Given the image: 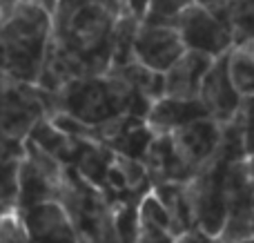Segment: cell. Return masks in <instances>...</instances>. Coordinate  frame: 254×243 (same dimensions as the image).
Here are the masks:
<instances>
[{
  "instance_id": "cell-2",
  "label": "cell",
  "mask_w": 254,
  "mask_h": 243,
  "mask_svg": "<svg viewBox=\"0 0 254 243\" xmlns=\"http://www.w3.org/2000/svg\"><path fill=\"white\" fill-rule=\"evenodd\" d=\"M54 36V13L31 0H18L0 25V71L36 85Z\"/></svg>"
},
{
  "instance_id": "cell-16",
  "label": "cell",
  "mask_w": 254,
  "mask_h": 243,
  "mask_svg": "<svg viewBox=\"0 0 254 243\" xmlns=\"http://www.w3.org/2000/svg\"><path fill=\"white\" fill-rule=\"evenodd\" d=\"M234 45L254 40V0H232L228 9Z\"/></svg>"
},
{
  "instance_id": "cell-6",
  "label": "cell",
  "mask_w": 254,
  "mask_h": 243,
  "mask_svg": "<svg viewBox=\"0 0 254 243\" xmlns=\"http://www.w3.org/2000/svg\"><path fill=\"white\" fill-rule=\"evenodd\" d=\"M246 98L237 89L232 76H230L228 67V54L219 56L212 62L210 71H207L205 80L201 87V103L205 105L207 114L221 125H228L239 116Z\"/></svg>"
},
{
  "instance_id": "cell-28",
  "label": "cell",
  "mask_w": 254,
  "mask_h": 243,
  "mask_svg": "<svg viewBox=\"0 0 254 243\" xmlns=\"http://www.w3.org/2000/svg\"><path fill=\"white\" fill-rule=\"evenodd\" d=\"M252 235H254V212H252Z\"/></svg>"
},
{
  "instance_id": "cell-19",
  "label": "cell",
  "mask_w": 254,
  "mask_h": 243,
  "mask_svg": "<svg viewBox=\"0 0 254 243\" xmlns=\"http://www.w3.org/2000/svg\"><path fill=\"white\" fill-rule=\"evenodd\" d=\"M0 243H29L25 223L18 210L0 214Z\"/></svg>"
},
{
  "instance_id": "cell-14",
  "label": "cell",
  "mask_w": 254,
  "mask_h": 243,
  "mask_svg": "<svg viewBox=\"0 0 254 243\" xmlns=\"http://www.w3.org/2000/svg\"><path fill=\"white\" fill-rule=\"evenodd\" d=\"M228 67L243 98L254 96V40L234 45L228 52Z\"/></svg>"
},
{
  "instance_id": "cell-8",
  "label": "cell",
  "mask_w": 254,
  "mask_h": 243,
  "mask_svg": "<svg viewBox=\"0 0 254 243\" xmlns=\"http://www.w3.org/2000/svg\"><path fill=\"white\" fill-rule=\"evenodd\" d=\"M29 243H83L69 212L61 201L34 205L20 212Z\"/></svg>"
},
{
  "instance_id": "cell-22",
  "label": "cell",
  "mask_w": 254,
  "mask_h": 243,
  "mask_svg": "<svg viewBox=\"0 0 254 243\" xmlns=\"http://www.w3.org/2000/svg\"><path fill=\"white\" fill-rule=\"evenodd\" d=\"M176 243H221V241L216 237L203 232L201 228H194V230H188L181 237H176Z\"/></svg>"
},
{
  "instance_id": "cell-15",
  "label": "cell",
  "mask_w": 254,
  "mask_h": 243,
  "mask_svg": "<svg viewBox=\"0 0 254 243\" xmlns=\"http://www.w3.org/2000/svg\"><path fill=\"white\" fill-rule=\"evenodd\" d=\"M22 159H25V156H22ZM22 159H2L0 161V214L11 212L18 205Z\"/></svg>"
},
{
  "instance_id": "cell-9",
  "label": "cell",
  "mask_w": 254,
  "mask_h": 243,
  "mask_svg": "<svg viewBox=\"0 0 254 243\" xmlns=\"http://www.w3.org/2000/svg\"><path fill=\"white\" fill-rule=\"evenodd\" d=\"M207 116L210 114L201 103V98L185 101V98L163 96L152 103L147 116H145V123L149 125V129L156 136H167V134H174L176 129L185 127V125L194 123L198 119H207Z\"/></svg>"
},
{
  "instance_id": "cell-11",
  "label": "cell",
  "mask_w": 254,
  "mask_h": 243,
  "mask_svg": "<svg viewBox=\"0 0 254 243\" xmlns=\"http://www.w3.org/2000/svg\"><path fill=\"white\" fill-rule=\"evenodd\" d=\"M143 163L147 168L154 185H161V183H190L196 177V172L176 152L170 134L154 138Z\"/></svg>"
},
{
  "instance_id": "cell-1",
  "label": "cell",
  "mask_w": 254,
  "mask_h": 243,
  "mask_svg": "<svg viewBox=\"0 0 254 243\" xmlns=\"http://www.w3.org/2000/svg\"><path fill=\"white\" fill-rule=\"evenodd\" d=\"M47 105L49 114L65 112L87 125L103 127L123 116L145 119L152 107V101L136 92L123 78L107 71L103 76L76 78L67 83L58 94H47Z\"/></svg>"
},
{
  "instance_id": "cell-20",
  "label": "cell",
  "mask_w": 254,
  "mask_h": 243,
  "mask_svg": "<svg viewBox=\"0 0 254 243\" xmlns=\"http://www.w3.org/2000/svg\"><path fill=\"white\" fill-rule=\"evenodd\" d=\"M243 125V141H246V154L248 159L254 156V96L243 101V107L239 112Z\"/></svg>"
},
{
  "instance_id": "cell-7",
  "label": "cell",
  "mask_w": 254,
  "mask_h": 243,
  "mask_svg": "<svg viewBox=\"0 0 254 243\" xmlns=\"http://www.w3.org/2000/svg\"><path fill=\"white\" fill-rule=\"evenodd\" d=\"M170 136L181 159L194 172H198L219 154L221 141H223V125L207 116V119H198L185 127L176 129Z\"/></svg>"
},
{
  "instance_id": "cell-12",
  "label": "cell",
  "mask_w": 254,
  "mask_h": 243,
  "mask_svg": "<svg viewBox=\"0 0 254 243\" xmlns=\"http://www.w3.org/2000/svg\"><path fill=\"white\" fill-rule=\"evenodd\" d=\"M61 199V187L45 177L29 159H22L20 165V190H18V212L34 208V205L47 203V201H58Z\"/></svg>"
},
{
  "instance_id": "cell-17",
  "label": "cell",
  "mask_w": 254,
  "mask_h": 243,
  "mask_svg": "<svg viewBox=\"0 0 254 243\" xmlns=\"http://www.w3.org/2000/svg\"><path fill=\"white\" fill-rule=\"evenodd\" d=\"M190 4H194V0H149L147 16H145L143 22H147V25L176 27L181 13H183Z\"/></svg>"
},
{
  "instance_id": "cell-25",
  "label": "cell",
  "mask_w": 254,
  "mask_h": 243,
  "mask_svg": "<svg viewBox=\"0 0 254 243\" xmlns=\"http://www.w3.org/2000/svg\"><path fill=\"white\" fill-rule=\"evenodd\" d=\"M16 2H18V0H0V9H4V11H7V9H11Z\"/></svg>"
},
{
  "instance_id": "cell-10",
  "label": "cell",
  "mask_w": 254,
  "mask_h": 243,
  "mask_svg": "<svg viewBox=\"0 0 254 243\" xmlns=\"http://www.w3.org/2000/svg\"><path fill=\"white\" fill-rule=\"evenodd\" d=\"M216 58L198 52H185L174 67L165 71V96L196 101L201 98V87Z\"/></svg>"
},
{
  "instance_id": "cell-23",
  "label": "cell",
  "mask_w": 254,
  "mask_h": 243,
  "mask_svg": "<svg viewBox=\"0 0 254 243\" xmlns=\"http://www.w3.org/2000/svg\"><path fill=\"white\" fill-rule=\"evenodd\" d=\"M194 2L210 9V11H214V13L228 16V9H230V4H232V0H194Z\"/></svg>"
},
{
  "instance_id": "cell-18",
  "label": "cell",
  "mask_w": 254,
  "mask_h": 243,
  "mask_svg": "<svg viewBox=\"0 0 254 243\" xmlns=\"http://www.w3.org/2000/svg\"><path fill=\"white\" fill-rule=\"evenodd\" d=\"M138 217H140V221L152 223V226H158V228H163V230H167V232L174 235V221H172V214L167 212V208L161 203V199L154 194V190L140 199Z\"/></svg>"
},
{
  "instance_id": "cell-4",
  "label": "cell",
  "mask_w": 254,
  "mask_h": 243,
  "mask_svg": "<svg viewBox=\"0 0 254 243\" xmlns=\"http://www.w3.org/2000/svg\"><path fill=\"white\" fill-rule=\"evenodd\" d=\"M188 52H198L219 58L234 47V36L228 16L214 13L201 4H190L176 22Z\"/></svg>"
},
{
  "instance_id": "cell-5",
  "label": "cell",
  "mask_w": 254,
  "mask_h": 243,
  "mask_svg": "<svg viewBox=\"0 0 254 243\" xmlns=\"http://www.w3.org/2000/svg\"><path fill=\"white\" fill-rule=\"evenodd\" d=\"M185 52H188V47H185L176 27L143 22L136 31L134 58L152 71L165 74L170 67H174L181 61Z\"/></svg>"
},
{
  "instance_id": "cell-26",
  "label": "cell",
  "mask_w": 254,
  "mask_h": 243,
  "mask_svg": "<svg viewBox=\"0 0 254 243\" xmlns=\"http://www.w3.org/2000/svg\"><path fill=\"white\" fill-rule=\"evenodd\" d=\"M239 243H254V237H250V239H243V241H239Z\"/></svg>"
},
{
  "instance_id": "cell-27",
  "label": "cell",
  "mask_w": 254,
  "mask_h": 243,
  "mask_svg": "<svg viewBox=\"0 0 254 243\" xmlns=\"http://www.w3.org/2000/svg\"><path fill=\"white\" fill-rule=\"evenodd\" d=\"M2 18H4V9H0V25H2Z\"/></svg>"
},
{
  "instance_id": "cell-24",
  "label": "cell",
  "mask_w": 254,
  "mask_h": 243,
  "mask_svg": "<svg viewBox=\"0 0 254 243\" xmlns=\"http://www.w3.org/2000/svg\"><path fill=\"white\" fill-rule=\"evenodd\" d=\"M31 2H36V4H40V7H45V9H47V11L56 13L58 2H61V0H31Z\"/></svg>"
},
{
  "instance_id": "cell-21",
  "label": "cell",
  "mask_w": 254,
  "mask_h": 243,
  "mask_svg": "<svg viewBox=\"0 0 254 243\" xmlns=\"http://www.w3.org/2000/svg\"><path fill=\"white\" fill-rule=\"evenodd\" d=\"M94 243H125L121 239L119 230H116V223H114V214H107V219L103 221L101 226V232H98V237L94 239Z\"/></svg>"
},
{
  "instance_id": "cell-13",
  "label": "cell",
  "mask_w": 254,
  "mask_h": 243,
  "mask_svg": "<svg viewBox=\"0 0 254 243\" xmlns=\"http://www.w3.org/2000/svg\"><path fill=\"white\" fill-rule=\"evenodd\" d=\"M27 138L34 141L38 147H43L45 152L54 154L65 165H71V161H74V156H76V150H78V141H74V138H69L65 132H61V129L52 123L49 116H43V119L36 121V125L31 127Z\"/></svg>"
},
{
  "instance_id": "cell-3",
  "label": "cell",
  "mask_w": 254,
  "mask_h": 243,
  "mask_svg": "<svg viewBox=\"0 0 254 243\" xmlns=\"http://www.w3.org/2000/svg\"><path fill=\"white\" fill-rule=\"evenodd\" d=\"M232 159L221 152L196 172V177L188 183V196L194 212L196 228L219 239L228 219V196H225V174Z\"/></svg>"
}]
</instances>
